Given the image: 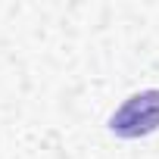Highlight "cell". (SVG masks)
<instances>
[{
  "instance_id": "1",
  "label": "cell",
  "mask_w": 159,
  "mask_h": 159,
  "mask_svg": "<svg viewBox=\"0 0 159 159\" xmlns=\"http://www.w3.org/2000/svg\"><path fill=\"white\" fill-rule=\"evenodd\" d=\"M159 128V91H140L131 94L112 116H109V131L122 140H137L147 137Z\"/></svg>"
}]
</instances>
